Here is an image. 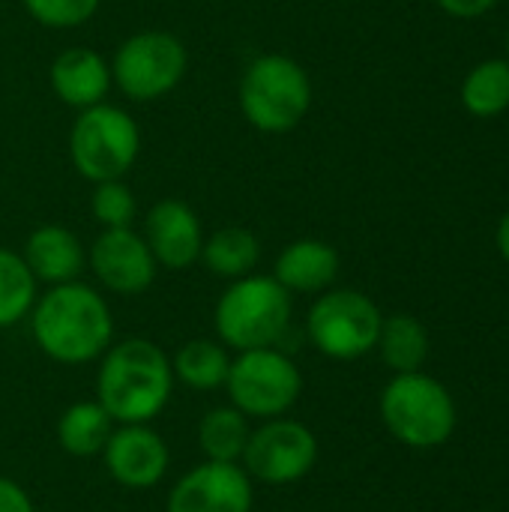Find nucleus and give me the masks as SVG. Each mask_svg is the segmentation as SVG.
Returning a JSON list of instances; mask_svg holds the SVG:
<instances>
[{"label":"nucleus","mask_w":509,"mask_h":512,"mask_svg":"<svg viewBox=\"0 0 509 512\" xmlns=\"http://www.w3.org/2000/svg\"><path fill=\"white\" fill-rule=\"evenodd\" d=\"M36 348L60 366L99 360L114 342V315L105 297L84 282L51 285L30 309Z\"/></svg>","instance_id":"f257e3e1"},{"label":"nucleus","mask_w":509,"mask_h":512,"mask_svg":"<svg viewBox=\"0 0 509 512\" xmlns=\"http://www.w3.org/2000/svg\"><path fill=\"white\" fill-rule=\"evenodd\" d=\"M174 396L171 357L150 339L129 336L111 342L99 357L96 402L120 426L156 420Z\"/></svg>","instance_id":"f03ea898"},{"label":"nucleus","mask_w":509,"mask_h":512,"mask_svg":"<svg viewBox=\"0 0 509 512\" xmlns=\"http://www.w3.org/2000/svg\"><path fill=\"white\" fill-rule=\"evenodd\" d=\"M291 294L273 279L249 273L234 279L213 309V327L225 348H279L291 330Z\"/></svg>","instance_id":"7ed1b4c3"},{"label":"nucleus","mask_w":509,"mask_h":512,"mask_svg":"<svg viewBox=\"0 0 509 512\" xmlns=\"http://www.w3.org/2000/svg\"><path fill=\"white\" fill-rule=\"evenodd\" d=\"M312 96L309 72L288 54H261L240 78V111L264 135L297 129L312 108Z\"/></svg>","instance_id":"20e7f679"},{"label":"nucleus","mask_w":509,"mask_h":512,"mask_svg":"<svg viewBox=\"0 0 509 512\" xmlns=\"http://www.w3.org/2000/svg\"><path fill=\"white\" fill-rule=\"evenodd\" d=\"M381 420L399 444L435 450L456 432V402L438 378L402 372L381 393Z\"/></svg>","instance_id":"39448f33"},{"label":"nucleus","mask_w":509,"mask_h":512,"mask_svg":"<svg viewBox=\"0 0 509 512\" xmlns=\"http://www.w3.org/2000/svg\"><path fill=\"white\" fill-rule=\"evenodd\" d=\"M141 153V129L129 111L111 102L78 111L69 129L72 168L87 183L123 180Z\"/></svg>","instance_id":"423d86ee"},{"label":"nucleus","mask_w":509,"mask_h":512,"mask_svg":"<svg viewBox=\"0 0 509 512\" xmlns=\"http://www.w3.org/2000/svg\"><path fill=\"white\" fill-rule=\"evenodd\" d=\"M111 63L114 87L132 102H159L171 96L189 69L183 39L168 30H138L126 36Z\"/></svg>","instance_id":"0eeeda50"},{"label":"nucleus","mask_w":509,"mask_h":512,"mask_svg":"<svg viewBox=\"0 0 509 512\" xmlns=\"http://www.w3.org/2000/svg\"><path fill=\"white\" fill-rule=\"evenodd\" d=\"M225 390L231 405L249 420H273L285 417L297 405L303 393V375L285 351L252 348L237 351L231 360Z\"/></svg>","instance_id":"6e6552de"},{"label":"nucleus","mask_w":509,"mask_h":512,"mask_svg":"<svg viewBox=\"0 0 509 512\" xmlns=\"http://www.w3.org/2000/svg\"><path fill=\"white\" fill-rule=\"evenodd\" d=\"M384 315L372 297L354 288H327L306 315L309 342L330 360H360L378 345Z\"/></svg>","instance_id":"1a4fd4ad"},{"label":"nucleus","mask_w":509,"mask_h":512,"mask_svg":"<svg viewBox=\"0 0 509 512\" xmlns=\"http://www.w3.org/2000/svg\"><path fill=\"white\" fill-rule=\"evenodd\" d=\"M318 462V438L315 432L288 417L264 420L252 429L246 453L240 459L243 471L267 486H291L312 474Z\"/></svg>","instance_id":"9d476101"},{"label":"nucleus","mask_w":509,"mask_h":512,"mask_svg":"<svg viewBox=\"0 0 509 512\" xmlns=\"http://www.w3.org/2000/svg\"><path fill=\"white\" fill-rule=\"evenodd\" d=\"M87 267L105 291L123 297L144 294L159 273L147 240L135 228H102L87 249Z\"/></svg>","instance_id":"9b49d317"},{"label":"nucleus","mask_w":509,"mask_h":512,"mask_svg":"<svg viewBox=\"0 0 509 512\" xmlns=\"http://www.w3.org/2000/svg\"><path fill=\"white\" fill-rule=\"evenodd\" d=\"M252 477L240 462H201L168 492L165 512H252Z\"/></svg>","instance_id":"f8f14e48"},{"label":"nucleus","mask_w":509,"mask_h":512,"mask_svg":"<svg viewBox=\"0 0 509 512\" xmlns=\"http://www.w3.org/2000/svg\"><path fill=\"white\" fill-rule=\"evenodd\" d=\"M111 480L123 489L141 492L165 480L171 468V450L150 423H126L111 432L102 450Z\"/></svg>","instance_id":"ddd939ff"},{"label":"nucleus","mask_w":509,"mask_h":512,"mask_svg":"<svg viewBox=\"0 0 509 512\" xmlns=\"http://www.w3.org/2000/svg\"><path fill=\"white\" fill-rule=\"evenodd\" d=\"M141 237L147 240L153 258L165 270H189L192 264L201 261V246H204V228L198 213L180 201V198H162L147 210L144 231Z\"/></svg>","instance_id":"4468645a"},{"label":"nucleus","mask_w":509,"mask_h":512,"mask_svg":"<svg viewBox=\"0 0 509 512\" xmlns=\"http://www.w3.org/2000/svg\"><path fill=\"white\" fill-rule=\"evenodd\" d=\"M48 81H51L54 96L75 111H84V108L105 102L108 90L114 87L111 63L87 45H75V48L60 51L51 60Z\"/></svg>","instance_id":"2eb2a0df"},{"label":"nucleus","mask_w":509,"mask_h":512,"mask_svg":"<svg viewBox=\"0 0 509 512\" xmlns=\"http://www.w3.org/2000/svg\"><path fill=\"white\" fill-rule=\"evenodd\" d=\"M24 264L42 285L75 282L87 267V249L81 237L66 225H39L27 234L21 249Z\"/></svg>","instance_id":"dca6fc26"},{"label":"nucleus","mask_w":509,"mask_h":512,"mask_svg":"<svg viewBox=\"0 0 509 512\" xmlns=\"http://www.w3.org/2000/svg\"><path fill=\"white\" fill-rule=\"evenodd\" d=\"M339 267V252L330 243L303 237L279 252L273 264V279L288 294H324L339 279Z\"/></svg>","instance_id":"f3484780"},{"label":"nucleus","mask_w":509,"mask_h":512,"mask_svg":"<svg viewBox=\"0 0 509 512\" xmlns=\"http://www.w3.org/2000/svg\"><path fill=\"white\" fill-rule=\"evenodd\" d=\"M258 261H261V240L249 228L228 225L204 237L201 264L219 279H228V282L243 279L255 273Z\"/></svg>","instance_id":"a211bd4d"},{"label":"nucleus","mask_w":509,"mask_h":512,"mask_svg":"<svg viewBox=\"0 0 509 512\" xmlns=\"http://www.w3.org/2000/svg\"><path fill=\"white\" fill-rule=\"evenodd\" d=\"M111 432H114V420L96 399L69 405L57 420V444L63 453H69L75 459L102 456Z\"/></svg>","instance_id":"6ab92c4d"},{"label":"nucleus","mask_w":509,"mask_h":512,"mask_svg":"<svg viewBox=\"0 0 509 512\" xmlns=\"http://www.w3.org/2000/svg\"><path fill=\"white\" fill-rule=\"evenodd\" d=\"M171 369H174V381L186 384L189 390L210 393L225 387L231 354L219 339H189L186 345L177 348Z\"/></svg>","instance_id":"aec40b11"},{"label":"nucleus","mask_w":509,"mask_h":512,"mask_svg":"<svg viewBox=\"0 0 509 512\" xmlns=\"http://www.w3.org/2000/svg\"><path fill=\"white\" fill-rule=\"evenodd\" d=\"M378 354L396 372H420L429 357V333L414 315H390L378 333Z\"/></svg>","instance_id":"412c9836"},{"label":"nucleus","mask_w":509,"mask_h":512,"mask_svg":"<svg viewBox=\"0 0 509 512\" xmlns=\"http://www.w3.org/2000/svg\"><path fill=\"white\" fill-rule=\"evenodd\" d=\"M249 417L234 405L210 408L198 423V444L210 462H240L249 444Z\"/></svg>","instance_id":"4be33fe9"},{"label":"nucleus","mask_w":509,"mask_h":512,"mask_svg":"<svg viewBox=\"0 0 509 512\" xmlns=\"http://www.w3.org/2000/svg\"><path fill=\"white\" fill-rule=\"evenodd\" d=\"M462 105L474 117H498L509 108V60H483L462 81Z\"/></svg>","instance_id":"5701e85b"},{"label":"nucleus","mask_w":509,"mask_h":512,"mask_svg":"<svg viewBox=\"0 0 509 512\" xmlns=\"http://www.w3.org/2000/svg\"><path fill=\"white\" fill-rule=\"evenodd\" d=\"M36 288H39V282L33 279L21 252L0 246V330L15 327L30 315V309L39 297Z\"/></svg>","instance_id":"b1692460"},{"label":"nucleus","mask_w":509,"mask_h":512,"mask_svg":"<svg viewBox=\"0 0 509 512\" xmlns=\"http://www.w3.org/2000/svg\"><path fill=\"white\" fill-rule=\"evenodd\" d=\"M90 213L102 228H132L138 216L135 192L123 180H105L93 183L90 192Z\"/></svg>","instance_id":"393cba45"},{"label":"nucleus","mask_w":509,"mask_h":512,"mask_svg":"<svg viewBox=\"0 0 509 512\" xmlns=\"http://www.w3.org/2000/svg\"><path fill=\"white\" fill-rule=\"evenodd\" d=\"M27 15L48 30H72L87 24L102 0H21Z\"/></svg>","instance_id":"a878e982"},{"label":"nucleus","mask_w":509,"mask_h":512,"mask_svg":"<svg viewBox=\"0 0 509 512\" xmlns=\"http://www.w3.org/2000/svg\"><path fill=\"white\" fill-rule=\"evenodd\" d=\"M0 512H36V507L15 480L0 477Z\"/></svg>","instance_id":"bb28decb"},{"label":"nucleus","mask_w":509,"mask_h":512,"mask_svg":"<svg viewBox=\"0 0 509 512\" xmlns=\"http://www.w3.org/2000/svg\"><path fill=\"white\" fill-rule=\"evenodd\" d=\"M453 18H480L498 6V0H435Z\"/></svg>","instance_id":"cd10ccee"},{"label":"nucleus","mask_w":509,"mask_h":512,"mask_svg":"<svg viewBox=\"0 0 509 512\" xmlns=\"http://www.w3.org/2000/svg\"><path fill=\"white\" fill-rule=\"evenodd\" d=\"M495 243H498V252L504 255V261L509 264V210L504 213V219L498 222V234H495Z\"/></svg>","instance_id":"c85d7f7f"},{"label":"nucleus","mask_w":509,"mask_h":512,"mask_svg":"<svg viewBox=\"0 0 509 512\" xmlns=\"http://www.w3.org/2000/svg\"><path fill=\"white\" fill-rule=\"evenodd\" d=\"M507 60H509V33H507Z\"/></svg>","instance_id":"c756f323"}]
</instances>
